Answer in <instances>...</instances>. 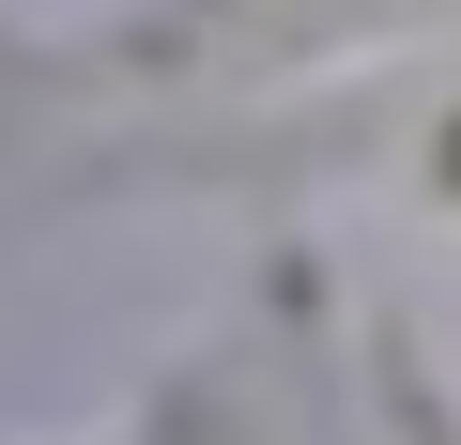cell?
<instances>
[{
	"mask_svg": "<svg viewBox=\"0 0 461 445\" xmlns=\"http://www.w3.org/2000/svg\"><path fill=\"white\" fill-rule=\"evenodd\" d=\"M446 184H461V123H446Z\"/></svg>",
	"mask_w": 461,
	"mask_h": 445,
	"instance_id": "6da1fadb",
	"label": "cell"
}]
</instances>
